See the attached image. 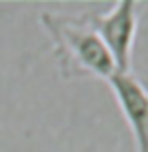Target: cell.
<instances>
[{"mask_svg":"<svg viewBox=\"0 0 148 152\" xmlns=\"http://www.w3.org/2000/svg\"><path fill=\"white\" fill-rule=\"evenodd\" d=\"M40 26L50 38L58 72L64 80L98 78L108 82L116 74L114 60L102 44L90 20V10L80 14L42 12Z\"/></svg>","mask_w":148,"mask_h":152,"instance_id":"obj_1","label":"cell"},{"mask_svg":"<svg viewBox=\"0 0 148 152\" xmlns=\"http://www.w3.org/2000/svg\"><path fill=\"white\" fill-rule=\"evenodd\" d=\"M138 8L134 0H120L106 10H90V20L102 44L106 46L110 58L114 60L116 72H132V52L138 34Z\"/></svg>","mask_w":148,"mask_h":152,"instance_id":"obj_2","label":"cell"},{"mask_svg":"<svg viewBox=\"0 0 148 152\" xmlns=\"http://www.w3.org/2000/svg\"><path fill=\"white\" fill-rule=\"evenodd\" d=\"M108 86L132 132L136 152H148V84L132 72H116Z\"/></svg>","mask_w":148,"mask_h":152,"instance_id":"obj_3","label":"cell"},{"mask_svg":"<svg viewBox=\"0 0 148 152\" xmlns=\"http://www.w3.org/2000/svg\"><path fill=\"white\" fill-rule=\"evenodd\" d=\"M146 84H148V82H146Z\"/></svg>","mask_w":148,"mask_h":152,"instance_id":"obj_4","label":"cell"}]
</instances>
